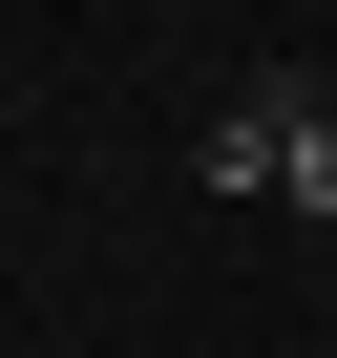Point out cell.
<instances>
[{
	"label": "cell",
	"mask_w": 337,
	"mask_h": 358,
	"mask_svg": "<svg viewBox=\"0 0 337 358\" xmlns=\"http://www.w3.org/2000/svg\"><path fill=\"white\" fill-rule=\"evenodd\" d=\"M211 190H295V211L337 232V106H295V85H232V106H211Z\"/></svg>",
	"instance_id": "cell-1"
}]
</instances>
